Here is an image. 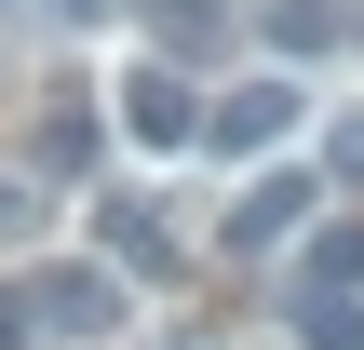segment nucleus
Segmentation results:
<instances>
[{
    "instance_id": "1",
    "label": "nucleus",
    "mask_w": 364,
    "mask_h": 350,
    "mask_svg": "<svg viewBox=\"0 0 364 350\" xmlns=\"http://www.w3.org/2000/svg\"><path fill=\"white\" fill-rule=\"evenodd\" d=\"M284 135H297V81H284V67H257V81H230V94L203 108V148H216V162H270Z\"/></svg>"
},
{
    "instance_id": "2",
    "label": "nucleus",
    "mask_w": 364,
    "mask_h": 350,
    "mask_svg": "<svg viewBox=\"0 0 364 350\" xmlns=\"http://www.w3.org/2000/svg\"><path fill=\"white\" fill-rule=\"evenodd\" d=\"M108 108H122V135H135V148H189V135H203L189 67H122V94H108Z\"/></svg>"
},
{
    "instance_id": "3",
    "label": "nucleus",
    "mask_w": 364,
    "mask_h": 350,
    "mask_svg": "<svg viewBox=\"0 0 364 350\" xmlns=\"http://www.w3.org/2000/svg\"><path fill=\"white\" fill-rule=\"evenodd\" d=\"M297 229H311V175H297V162L243 175V202H230V256H270V243H297Z\"/></svg>"
},
{
    "instance_id": "4",
    "label": "nucleus",
    "mask_w": 364,
    "mask_h": 350,
    "mask_svg": "<svg viewBox=\"0 0 364 350\" xmlns=\"http://www.w3.org/2000/svg\"><path fill=\"white\" fill-rule=\"evenodd\" d=\"M95 256L135 270V283H176V229L149 216V189H108V202H95Z\"/></svg>"
},
{
    "instance_id": "5",
    "label": "nucleus",
    "mask_w": 364,
    "mask_h": 350,
    "mask_svg": "<svg viewBox=\"0 0 364 350\" xmlns=\"http://www.w3.org/2000/svg\"><path fill=\"white\" fill-rule=\"evenodd\" d=\"M27 310H41L54 337H122V270H108V256H95V270H41Z\"/></svg>"
},
{
    "instance_id": "6",
    "label": "nucleus",
    "mask_w": 364,
    "mask_h": 350,
    "mask_svg": "<svg viewBox=\"0 0 364 350\" xmlns=\"http://www.w3.org/2000/svg\"><path fill=\"white\" fill-rule=\"evenodd\" d=\"M338 40H351L338 0H270V54H338Z\"/></svg>"
},
{
    "instance_id": "7",
    "label": "nucleus",
    "mask_w": 364,
    "mask_h": 350,
    "mask_svg": "<svg viewBox=\"0 0 364 350\" xmlns=\"http://www.w3.org/2000/svg\"><path fill=\"white\" fill-rule=\"evenodd\" d=\"M297 350H364V297L311 283V297H297Z\"/></svg>"
},
{
    "instance_id": "8",
    "label": "nucleus",
    "mask_w": 364,
    "mask_h": 350,
    "mask_svg": "<svg viewBox=\"0 0 364 350\" xmlns=\"http://www.w3.org/2000/svg\"><path fill=\"white\" fill-rule=\"evenodd\" d=\"M0 243H41V175L0 162Z\"/></svg>"
},
{
    "instance_id": "9",
    "label": "nucleus",
    "mask_w": 364,
    "mask_h": 350,
    "mask_svg": "<svg viewBox=\"0 0 364 350\" xmlns=\"http://www.w3.org/2000/svg\"><path fill=\"white\" fill-rule=\"evenodd\" d=\"M41 162H54V175L95 162V108H54V121H41Z\"/></svg>"
},
{
    "instance_id": "10",
    "label": "nucleus",
    "mask_w": 364,
    "mask_h": 350,
    "mask_svg": "<svg viewBox=\"0 0 364 350\" xmlns=\"http://www.w3.org/2000/svg\"><path fill=\"white\" fill-rule=\"evenodd\" d=\"M324 175H338V189H364V108L338 121V135H324Z\"/></svg>"
}]
</instances>
